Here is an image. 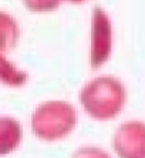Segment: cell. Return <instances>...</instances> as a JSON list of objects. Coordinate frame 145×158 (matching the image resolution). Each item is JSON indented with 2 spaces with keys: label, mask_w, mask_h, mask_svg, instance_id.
I'll return each instance as SVG.
<instances>
[{
  "label": "cell",
  "mask_w": 145,
  "mask_h": 158,
  "mask_svg": "<svg viewBox=\"0 0 145 158\" xmlns=\"http://www.w3.org/2000/svg\"><path fill=\"white\" fill-rule=\"evenodd\" d=\"M26 3H29L30 6H37V7H41V6H53L56 3V0H26Z\"/></svg>",
  "instance_id": "cell-1"
}]
</instances>
